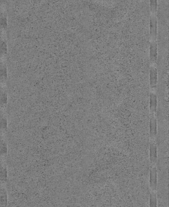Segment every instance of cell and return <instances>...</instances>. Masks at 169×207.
Masks as SVG:
<instances>
[{"label":"cell","instance_id":"obj_1","mask_svg":"<svg viewBox=\"0 0 169 207\" xmlns=\"http://www.w3.org/2000/svg\"><path fill=\"white\" fill-rule=\"evenodd\" d=\"M149 184L151 191L156 192L158 184V174L156 166H151Z\"/></svg>","mask_w":169,"mask_h":207},{"label":"cell","instance_id":"obj_2","mask_svg":"<svg viewBox=\"0 0 169 207\" xmlns=\"http://www.w3.org/2000/svg\"><path fill=\"white\" fill-rule=\"evenodd\" d=\"M149 152L151 166H156L158 159V150L156 141L150 140Z\"/></svg>","mask_w":169,"mask_h":207},{"label":"cell","instance_id":"obj_3","mask_svg":"<svg viewBox=\"0 0 169 207\" xmlns=\"http://www.w3.org/2000/svg\"><path fill=\"white\" fill-rule=\"evenodd\" d=\"M149 129L150 139L151 140L156 141L157 135V123L155 113H151Z\"/></svg>","mask_w":169,"mask_h":207},{"label":"cell","instance_id":"obj_4","mask_svg":"<svg viewBox=\"0 0 169 207\" xmlns=\"http://www.w3.org/2000/svg\"><path fill=\"white\" fill-rule=\"evenodd\" d=\"M152 64L150 70V83L151 90L155 91L157 83V71L155 64Z\"/></svg>","mask_w":169,"mask_h":207},{"label":"cell","instance_id":"obj_5","mask_svg":"<svg viewBox=\"0 0 169 207\" xmlns=\"http://www.w3.org/2000/svg\"><path fill=\"white\" fill-rule=\"evenodd\" d=\"M157 108V98L155 91H151L150 97V109L151 113H155Z\"/></svg>","mask_w":169,"mask_h":207},{"label":"cell","instance_id":"obj_6","mask_svg":"<svg viewBox=\"0 0 169 207\" xmlns=\"http://www.w3.org/2000/svg\"><path fill=\"white\" fill-rule=\"evenodd\" d=\"M1 158H4L7 153V145L6 141L4 139V137L1 135Z\"/></svg>","mask_w":169,"mask_h":207},{"label":"cell","instance_id":"obj_7","mask_svg":"<svg viewBox=\"0 0 169 207\" xmlns=\"http://www.w3.org/2000/svg\"><path fill=\"white\" fill-rule=\"evenodd\" d=\"M1 183H4L7 178V170L4 163L1 161Z\"/></svg>","mask_w":169,"mask_h":207},{"label":"cell","instance_id":"obj_8","mask_svg":"<svg viewBox=\"0 0 169 207\" xmlns=\"http://www.w3.org/2000/svg\"><path fill=\"white\" fill-rule=\"evenodd\" d=\"M7 204V194L4 186L1 185V206H6Z\"/></svg>","mask_w":169,"mask_h":207},{"label":"cell","instance_id":"obj_9","mask_svg":"<svg viewBox=\"0 0 169 207\" xmlns=\"http://www.w3.org/2000/svg\"><path fill=\"white\" fill-rule=\"evenodd\" d=\"M149 206L150 207L157 206L156 192L151 191Z\"/></svg>","mask_w":169,"mask_h":207}]
</instances>
